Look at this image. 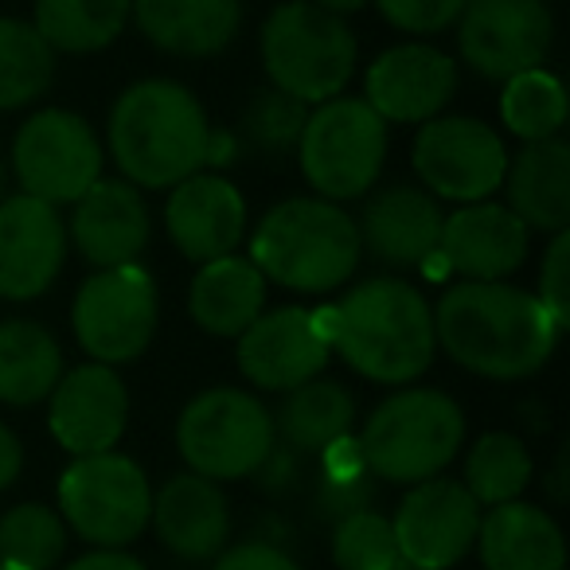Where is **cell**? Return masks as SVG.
<instances>
[{
  "instance_id": "7dc6e473",
  "label": "cell",
  "mask_w": 570,
  "mask_h": 570,
  "mask_svg": "<svg viewBox=\"0 0 570 570\" xmlns=\"http://www.w3.org/2000/svg\"><path fill=\"white\" fill-rule=\"evenodd\" d=\"M0 184H4V165H0Z\"/></svg>"
},
{
  "instance_id": "f1b7e54d",
  "label": "cell",
  "mask_w": 570,
  "mask_h": 570,
  "mask_svg": "<svg viewBox=\"0 0 570 570\" xmlns=\"http://www.w3.org/2000/svg\"><path fill=\"white\" fill-rule=\"evenodd\" d=\"M352 422H356V399L333 380H309L285 391L274 434H282L285 445L297 453H325L333 442L352 434Z\"/></svg>"
},
{
  "instance_id": "4fadbf2b",
  "label": "cell",
  "mask_w": 570,
  "mask_h": 570,
  "mask_svg": "<svg viewBox=\"0 0 570 570\" xmlns=\"http://www.w3.org/2000/svg\"><path fill=\"white\" fill-rule=\"evenodd\" d=\"M414 173L434 196L481 204L504 184L508 153L497 129L473 118H430L414 137Z\"/></svg>"
},
{
  "instance_id": "4dcf8cb0",
  "label": "cell",
  "mask_w": 570,
  "mask_h": 570,
  "mask_svg": "<svg viewBox=\"0 0 570 570\" xmlns=\"http://www.w3.org/2000/svg\"><path fill=\"white\" fill-rule=\"evenodd\" d=\"M56 79V51L28 20L0 17V110H17Z\"/></svg>"
},
{
  "instance_id": "3957f363",
  "label": "cell",
  "mask_w": 570,
  "mask_h": 570,
  "mask_svg": "<svg viewBox=\"0 0 570 570\" xmlns=\"http://www.w3.org/2000/svg\"><path fill=\"white\" fill-rule=\"evenodd\" d=\"M204 106L168 79H145L114 102L110 153L134 188H176L207 160Z\"/></svg>"
},
{
  "instance_id": "f6af8a7d",
  "label": "cell",
  "mask_w": 570,
  "mask_h": 570,
  "mask_svg": "<svg viewBox=\"0 0 570 570\" xmlns=\"http://www.w3.org/2000/svg\"><path fill=\"white\" fill-rule=\"evenodd\" d=\"M317 9H325V12H333V17H348V12H360L367 4V0H313Z\"/></svg>"
},
{
  "instance_id": "7c38bea8",
  "label": "cell",
  "mask_w": 570,
  "mask_h": 570,
  "mask_svg": "<svg viewBox=\"0 0 570 570\" xmlns=\"http://www.w3.org/2000/svg\"><path fill=\"white\" fill-rule=\"evenodd\" d=\"M551 43L554 12L547 0H465L458 20L461 59L492 82L543 67Z\"/></svg>"
},
{
  "instance_id": "5b68a950",
  "label": "cell",
  "mask_w": 570,
  "mask_h": 570,
  "mask_svg": "<svg viewBox=\"0 0 570 570\" xmlns=\"http://www.w3.org/2000/svg\"><path fill=\"white\" fill-rule=\"evenodd\" d=\"M356 442L372 476L422 484L458 458L465 442V414L445 391L411 387L383 399Z\"/></svg>"
},
{
  "instance_id": "e0dca14e",
  "label": "cell",
  "mask_w": 570,
  "mask_h": 570,
  "mask_svg": "<svg viewBox=\"0 0 570 570\" xmlns=\"http://www.w3.org/2000/svg\"><path fill=\"white\" fill-rule=\"evenodd\" d=\"M48 426L56 442L75 458L110 453L129 422V391L106 364H82L67 372L51 391Z\"/></svg>"
},
{
  "instance_id": "ffe728a7",
  "label": "cell",
  "mask_w": 570,
  "mask_h": 570,
  "mask_svg": "<svg viewBox=\"0 0 570 570\" xmlns=\"http://www.w3.org/2000/svg\"><path fill=\"white\" fill-rule=\"evenodd\" d=\"M168 238L176 250L191 262H215L235 254V246L246 235V204L223 176L196 173L180 180L168 196Z\"/></svg>"
},
{
  "instance_id": "8fae6325",
  "label": "cell",
  "mask_w": 570,
  "mask_h": 570,
  "mask_svg": "<svg viewBox=\"0 0 570 570\" xmlns=\"http://www.w3.org/2000/svg\"><path fill=\"white\" fill-rule=\"evenodd\" d=\"M75 336L95 364H129L157 333V285L141 266L98 269L75 297Z\"/></svg>"
},
{
  "instance_id": "836d02e7",
  "label": "cell",
  "mask_w": 570,
  "mask_h": 570,
  "mask_svg": "<svg viewBox=\"0 0 570 570\" xmlns=\"http://www.w3.org/2000/svg\"><path fill=\"white\" fill-rule=\"evenodd\" d=\"M67 551V523L48 504H17L0 515V567L51 570Z\"/></svg>"
},
{
  "instance_id": "7bdbcfd3",
  "label": "cell",
  "mask_w": 570,
  "mask_h": 570,
  "mask_svg": "<svg viewBox=\"0 0 570 570\" xmlns=\"http://www.w3.org/2000/svg\"><path fill=\"white\" fill-rule=\"evenodd\" d=\"M235 141H230V137H223V134H212L207 137V160L204 165H227L230 157H235Z\"/></svg>"
},
{
  "instance_id": "277c9868",
  "label": "cell",
  "mask_w": 570,
  "mask_h": 570,
  "mask_svg": "<svg viewBox=\"0 0 570 570\" xmlns=\"http://www.w3.org/2000/svg\"><path fill=\"white\" fill-rule=\"evenodd\" d=\"M360 230L344 207L328 199H285L269 207L250 238V262L262 277L297 289L328 294L360 266Z\"/></svg>"
},
{
  "instance_id": "f35d334b",
  "label": "cell",
  "mask_w": 570,
  "mask_h": 570,
  "mask_svg": "<svg viewBox=\"0 0 570 570\" xmlns=\"http://www.w3.org/2000/svg\"><path fill=\"white\" fill-rule=\"evenodd\" d=\"M372 497H375V476H372V473L352 476V481H328V476H321V489H317V515H325V520L341 523L344 515L372 508Z\"/></svg>"
},
{
  "instance_id": "7a4b0ae2",
  "label": "cell",
  "mask_w": 570,
  "mask_h": 570,
  "mask_svg": "<svg viewBox=\"0 0 570 570\" xmlns=\"http://www.w3.org/2000/svg\"><path fill=\"white\" fill-rule=\"evenodd\" d=\"M328 348L375 383H414L434 364V309L403 277L360 282L341 305L321 313Z\"/></svg>"
},
{
  "instance_id": "60d3db41",
  "label": "cell",
  "mask_w": 570,
  "mask_h": 570,
  "mask_svg": "<svg viewBox=\"0 0 570 570\" xmlns=\"http://www.w3.org/2000/svg\"><path fill=\"white\" fill-rule=\"evenodd\" d=\"M67 570H149L141 559H134V554L126 551H110V547H98V551L82 554V559H75Z\"/></svg>"
},
{
  "instance_id": "7402d4cb",
  "label": "cell",
  "mask_w": 570,
  "mask_h": 570,
  "mask_svg": "<svg viewBox=\"0 0 570 570\" xmlns=\"http://www.w3.org/2000/svg\"><path fill=\"white\" fill-rule=\"evenodd\" d=\"M71 238L90 266H134L149 243V212L141 191L126 180H98L87 196L75 199Z\"/></svg>"
},
{
  "instance_id": "c3c4849f",
  "label": "cell",
  "mask_w": 570,
  "mask_h": 570,
  "mask_svg": "<svg viewBox=\"0 0 570 570\" xmlns=\"http://www.w3.org/2000/svg\"><path fill=\"white\" fill-rule=\"evenodd\" d=\"M0 570H9V567H0Z\"/></svg>"
},
{
  "instance_id": "44dd1931",
  "label": "cell",
  "mask_w": 570,
  "mask_h": 570,
  "mask_svg": "<svg viewBox=\"0 0 570 570\" xmlns=\"http://www.w3.org/2000/svg\"><path fill=\"white\" fill-rule=\"evenodd\" d=\"M438 258L469 282H500L528 258V227L504 204H465L442 223Z\"/></svg>"
},
{
  "instance_id": "e575fe53",
  "label": "cell",
  "mask_w": 570,
  "mask_h": 570,
  "mask_svg": "<svg viewBox=\"0 0 570 570\" xmlns=\"http://www.w3.org/2000/svg\"><path fill=\"white\" fill-rule=\"evenodd\" d=\"M333 562L341 570H391L399 562L395 528L387 515L352 512L333 528Z\"/></svg>"
},
{
  "instance_id": "ac0fdd59",
  "label": "cell",
  "mask_w": 570,
  "mask_h": 570,
  "mask_svg": "<svg viewBox=\"0 0 570 570\" xmlns=\"http://www.w3.org/2000/svg\"><path fill=\"white\" fill-rule=\"evenodd\" d=\"M458 90V63L445 51L426 43H403V48L383 51L367 71V98L364 102L383 121H430L445 110V102Z\"/></svg>"
},
{
  "instance_id": "5bb4252c",
  "label": "cell",
  "mask_w": 570,
  "mask_h": 570,
  "mask_svg": "<svg viewBox=\"0 0 570 570\" xmlns=\"http://www.w3.org/2000/svg\"><path fill=\"white\" fill-rule=\"evenodd\" d=\"M391 528L403 562L419 570H450L473 551L481 531V504L461 481L430 476L406 492Z\"/></svg>"
},
{
  "instance_id": "d590c367",
  "label": "cell",
  "mask_w": 570,
  "mask_h": 570,
  "mask_svg": "<svg viewBox=\"0 0 570 570\" xmlns=\"http://www.w3.org/2000/svg\"><path fill=\"white\" fill-rule=\"evenodd\" d=\"M305 118H309V106L269 87V90H262V95H254V102L246 106L243 134H246V141L258 145V149L285 153L302 141Z\"/></svg>"
},
{
  "instance_id": "9c48e42d",
  "label": "cell",
  "mask_w": 570,
  "mask_h": 570,
  "mask_svg": "<svg viewBox=\"0 0 570 570\" xmlns=\"http://www.w3.org/2000/svg\"><path fill=\"white\" fill-rule=\"evenodd\" d=\"M153 489L145 469L121 453L75 458L59 481V515L79 539L121 551L149 528Z\"/></svg>"
},
{
  "instance_id": "1f68e13d",
  "label": "cell",
  "mask_w": 570,
  "mask_h": 570,
  "mask_svg": "<svg viewBox=\"0 0 570 570\" xmlns=\"http://www.w3.org/2000/svg\"><path fill=\"white\" fill-rule=\"evenodd\" d=\"M567 87H562L559 75L543 71H523L512 75L504 82V95H500V118H504L508 134H515L520 141H551L567 126Z\"/></svg>"
},
{
  "instance_id": "d6986e66",
  "label": "cell",
  "mask_w": 570,
  "mask_h": 570,
  "mask_svg": "<svg viewBox=\"0 0 570 570\" xmlns=\"http://www.w3.org/2000/svg\"><path fill=\"white\" fill-rule=\"evenodd\" d=\"M442 223L445 215L430 191L414 184H395L367 199L356 230L360 246H367L375 262L395 269H419L438 258Z\"/></svg>"
},
{
  "instance_id": "cb8c5ba5",
  "label": "cell",
  "mask_w": 570,
  "mask_h": 570,
  "mask_svg": "<svg viewBox=\"0 0 570 570\" xmlns=\"http://www.w3.org/2000/svg\"><path fill=\"white\" fill-rule=\"evenodd\" d=\"M129 12L153 48L184 59L219 56L243 28V0H134Z\"/></svg>"
},
{
  "instance_id": "8992f818",
  "label": "cell",
  "mask_w": 570,
  "mask_h": 570,
  "mask_svg": "<svg viewBox=\"0 0 570 570\" xmlns=\"http://www.w3.org/2000/svg\"><path fill=\"white\" fill-rule=\"evenodd\" d=\"M262 63L282 95L305 106L333 102L356 71V36L313 0H289L262 28Z\"/></svg>"
},
{
  "instance_id": "4316f807",
  "label": "cell",
  "mask_w": 570,
  "mask_h": 570,
  "mask_svg": "<svg viewBox=\"0 0 570 570\" xmlns=\"http://www.w3.org/2000/svg\"><path fill=\"white\" fill-rule=\"evenodd\" d=\"M262 305H266V277L250 258H227L204 262L191 282L188 309L204 333L212 336H243L246 328L258 321Z\"/></svg>"
},
{
  "instance_id": "8d00e7d4",
  "label": "cell",
  "mask_w": 570,
  "mask_h": 570,
  "mask_svg": "<svg viewBox=\"0 0 570 570\" xmlns=\"http://www.w3.org/2000/svg\"><path fill=\"white\" fill-rule=\"evenodd\" d=\"M391 28L411 36H438L453 28L465 12V0H375Z\"/></svg>"
},
{
  "instance_id": "30bf717a",
  "label": "cell",
  "mask_w": 570,
  "mask_h": 570,
  "mask_svg": "<svg viewBox=\"0 0 570 570\" xmlns=\"http://www.w3.org/2000/svg\"><path fill=\"white\" fill-rule=\"evenodd\" d=\"M12 168L24 196L43 204H75L102 180V145L90 121L71 110H40L20 126Z\"/></svg>"
},
{
  "instance_id": "52a82bcc",
  "label": "cell",
  "mask_w": 570,
  "mask_h": 570,
  "mask_svg": "<svg viewBox=\"0 0 570 570\" xmlns=\"http://www.w3.org/2000/svg\"><path fill=\"white\" fill-rule=\"evenodd\" d=\"M274 419L254 395L235 387H212L184 406L176 422L180 458L207 481H243L262 469L274 450Z\"/></svg>"
},
{
  "instance_id": "d6a6232c",
  "label": "cell",
  "mask_w": 570,
  "mask_h": 570,
  "mask_svg": "<svg viewBox=\"0 0 570 570\" xmlns=\"http://www.w3.org/2000/svg\"><path fill=\"white\" fill-rule=\"evenodd\" d=\"M531 453L528 445L515 434H484L476 438V445L469 450L465 461V489L476 504H508V500H520V492L531 484Z\"/></svg>"
},
{
  "instance_id": "2e32d148",
  "label": "cell",
  "mask_w": 570,
  "mask_h": 570,
  "mask_svg": "<svg viewBox=\"0 0 570 570\" xmlns=\"http://www.w3.org/2000/svg\"><path fill=\"white\" fill-rule=\"evenodd\" d=\"M67 262V223L36 196L0 199V297L32 302Z\"/></svg>"
},
{
  "instance_id": "6da1fadb",
  "label": "cell",
  "mask_w": 570,
  "mask_h": 570,
  "mask_svg": "<svg viewBox=\"0 0 570 570\" xmlns=\"http://www.w3.org/2000/svg\"><path fill=\"white\" fill-rule=\"evenodd\" d=\"M562 328L535 294L504 282H461L434 309V341L484 380H528L551 360Z\"/></svg>"
},
{
  "instance_id": "74e56055",
  "label": "cell",
  "mask_w": 570,
  "mask_h": 570,
  "mask_svg": "<svg viewBox=\"0 0 570 570\" xmlns=\"http://www.w3.org/2000/svg\"><path fill=\"white\" fill-rule=\"evenodd\" d=\"M539 302L554 325H570V230H559L547 246L543 266H539Z\"/></svg>"
},
{
  "instance_id": "b9f144b4",
  "label": "cell",
  "mask_w": 570,
  "mask_h": 570,
  "mask_svg": "<svg viewBox=\"0 0 570 570\" xmlns=\"http://www.w3.org/2000/svg\"><path fill=\"white\" fill-rule=\"evenodd\" d=\"M20 465H24V450H20L17 434H12L4 422H0V492L9 489L20 476Z\"/></svg>"
},
{
  "instance_id": "9a60e30c",
  "label": "cell",
  "mask_w": 570,
  "mask_h": 570,
  "mask_svg": "<svg viewBox=\"0 0 570 570\" xmlns=\"http://www.w3.org/2000/svg\"><path fill=\"white\" fill-rule=\"evenodd\" d=\"M328 336L321 313L285 305V309L258 313L250 328L238 336V367L262 391H294L325 372Z\"/></svg>"
},
{
  "instance_id": "ee69618b",
  "label": "cell",
  "mask_w": 570,
  "mask_h": 570,
  "mask_svg": "<svg viewBox=\"0 0 570 570\" xmlns=\"http://www.w3.org/2000/svg\"><path fill=\"white\" fill-rule=\"evenodd\" d=\"M547 489H551L554 504H562V500H567V450H562L559 461H554V473H551V484H547Z\"/></svg>"
},
{
  "instance_id": "484cf974",
  "label": "cell",
  "mask_w": 570,
  "mask_h": 570,
  "mask_svg": "<svg viewBox=\"0 0 570 570\" xmlns=\"http://www.w3.org/2000/svg\"><path fill=\"white\" fill-rule=\"evenodd\" d=\"M508 212L535 230H567L570 223V145L562 137L531 141L504 173Z\"/></svg>"
},
{
  "instance_id": "ba28073f",
  "label": "cell",
  "mask_w": 570,
  "mask_h": 570,
  "mask_svg": "<svg viewBox=\"0 0 570 570\" xmlns=\"http://www.w3.org/2000/svg\"><path fill=\"white\" fill-rule=\"evenodd\" d=\"M297 149L305 180L321 199L367 196L387 160V121L364 98H333L309 110Z\"/></svg>"
},
{
  "instance_id": "ab89813d",
  "label": "cell",
  "mask_w": 570,
  "mask_h": 570,
  "mask_svg": "<svg viewBox=\"0 0 570 570\" xmlns=\"http://www.w3.org/2000/svg\"><path fill=\"white\" fill-rule=\"evenodd\" d=\"M212 570H305L297 559L282 551L274 543H238V547H223L215 554V567Z\"/></svg>"
},
{
  "instance_id": "f546056e",
  "label": "cell",
  "mask_w": 570,
  "mask_h": 570,
  "mask_svg": "<svg viewBox=\"0 0 570 570\" xmlns=\"http://www.w3.org/2000/svg\"><path fill=\"white\" fill-rule=\"evenodd\" d=\"M134 0H36V32L51 51L90 56L126 32Z\"/></svg>"
},
{
  "instance_id": "603a6c76",
  "label": "cell",
  "mask_w": 570,
  "mask_h": 570,
  "mask_svg": "<svg viewBox=\"0 0 570 570\" xmlns=\"http://www.w3.org/2000/svg\"><path fill=\"white\" fill-rule=\"evenodd\" d=\"M149 523L157 528L160 543L180 559H215L227 547L230 535V508L215 481L196 473H180L153 492Z\"/></svg>"
},
{
  "instance_id": "83f0119b",
  "label": "cell",
  "mask_w": 570,
  "mask_h": 570,
  "mask_svg": "<svg viewBox=\"0 0 570 570\" xmlns=\"http://www.w3.org/2000/svg\"><path fill=\"white\" fill-rule=\"evenodd\" d=\"M63 380V352L36 321L0 325V403L36 406Z\"/></svg>"
},
{
  "instance_id": "d4e9b609",
  "label": "cell",
  "mask_w": 570,
  "mask_h": 570,
  "mask_svg": "<svg viewBox=\"0 0 570 570\" xmlns=\"http://www.w3.org/2000/svg\"><path fill=\"white\" fill-rule=\"evenodd\" d=\"M484 570H567L562 528L535 504L508 500L481 515L476 531Z\"/></svg>"
},
{
  "instance_id": "bcb514c9",
  "label": "cell",
  "mask_w": 570,
  "mask_h": 570,
  "mask_svg": "<svg viewBox=\"0 0 570 570\" xmlns=\"http://www.w3.org/2000/svg\"><path fill=\"white\" fill-rule=\"evenodd\" d=\"M391 570H419V567H411V562H403V559H399V562H395V567H391Z\"/></svg>"
}]
</instances>
